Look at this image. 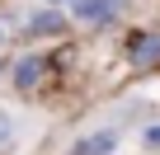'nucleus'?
<instances>
[{
	"label": "nucleus",
	"mask_w": 160,
	"mask_h": 155,
	"mask_svg": "<svg viewBox=\"0 0 160 155\" xmlns=\"http://www.w3.org/2000/svg\"><path fill=\"white\" fill-rule=\"evenodd\" d=\"M5 136H10V122H5V118H0V141H5Z\"/></svg>",
	"instance_id": "nucleus-7"
},
{
	"label": "nucleus",
	"mask_w": 160,
	"mask_h": 155,
	"mask_svg": "<svg viewBox=\"0 0 160 155\" xmlns=\"http://www.w3.org/2000/svg\"><path fill=\"white\" fill-rule=\"evenodd\" d=\"M155 52H160V38H132V56L137 61H151Z\"/></svg>",
	"instance_id": "nucleus-3"
},
{
	"label": "nucleus",
	"mask_w": 160,
	"mask_h": 155,
	"mask_svg": "<svg viewBox=\"0 0 160 155\" xmlns=\"http://www.w3.org/2000/svg\"><path fill=\"white\" fill-rule=\"evenodd\" d=\"M80 19H113L118 14V0H80Z\"/></svg>",
	"instance_id": "nucleus-2"
},
{
	"label": "nucleus",
	"mask_w": 160,
	"mask_h": 155,
	"mask_svg": "<svg viewBox=\"0 0 160 155\" xmlns=\"http://www.w3.org/2000/svg\"><path fill=\"white\" fill-rule=\"evenodd\" d=\"M42 66H47V61H38V56L19 61V66H14V85H19V90H33V85H38V75H42Z\"/></svg>",
	"instance_id": "nucleus-1"
},
{
	"label": "nucleus",
	"mask_w": 160,
	"mask_h": 155,
	"mask_svg": "<svg viewBox=\"0 0 160 155\" xmlns=\"http://www.w3.org/2000/svg\"><path fill=\"white\" fill-rule=\"evenodd\" d=\"M108 150H113V136L104 132V136H90V141H85V150H80V155H108Z\"/></svg>",
	"instance_id": "nucleus-4"
},
{
	"label": "nucleus",
	"mask_w": 160,
	"mask_h": 155,
	"mask_svg": "<svg viewBox=\"0 0 160 155\" xmlns=\"http://www.w3.org/2000/svg\"><path fill=\"white\" fill-rule=\"evenodd\" d=\"M28 28H33V33H52V28H61V19H57V14H38Z\"/></svg>",
	"instance_id": "nucleus-5"
},
{
	"label": "nucleus",
	"mask_w": 160,
	"mask_h": 155,
	"mask_svg": "<svg viewBox=\"0 0 160 155\" xmlns=\"http://www.w3.org/2000/svg\"><path fill=\"white\" fill-rule=\"evenodd\" d=\"M146 141H151V146H160V127H151V132H146Z\"/></svg>",
	"instance_id": "nucleus-6"
}]
</instances>
